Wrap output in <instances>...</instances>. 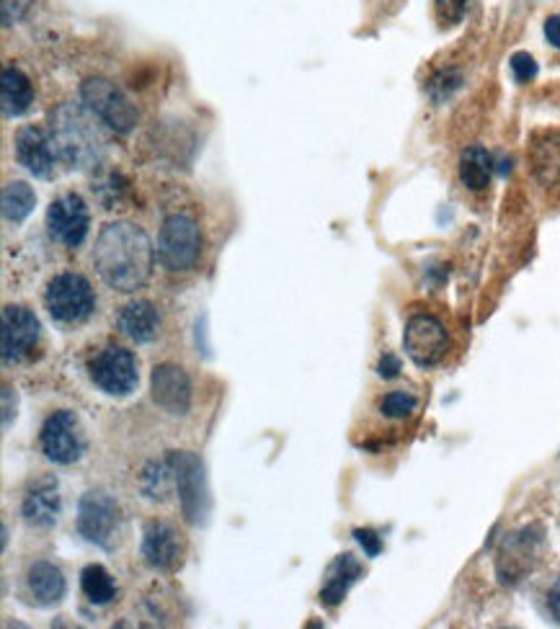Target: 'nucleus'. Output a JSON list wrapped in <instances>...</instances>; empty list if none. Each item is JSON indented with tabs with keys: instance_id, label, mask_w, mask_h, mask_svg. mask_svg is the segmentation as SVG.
<instances>
[{
	"instance_id": "obj_1",
	"label": "nucleus",
	"mask_w": 560,
	"mask_h": 629,
	"mask_svg": "<svg viewBox=\"0 0 560 629\" xmlns=\"http://www.w3.org/2000/svg\"><path fill=\"white\" fill-rule=\"evenodd\" d=\"M155 248L148 233L135 222H111L99 233L93 248V266L114 292L130 294L142 289L153 276Z\"/></svg>"
},
{
	"instance_id": "obj_2",
	"label": "nucleus",
	"mask_w": 560,
	"mask_h": 629,
	"mask_svg": "<svg viewBox=\"0 0 560 629\" xmlns=\"http://www.w3.org/2000/svg\"><path fill=\"white\" fill-rule=\"evenodd\" d=\"M50 132L57 155L68 168L88 171L101 165L109 150L104 122L83 104H60L50 114Z\"/></svg>"
},
{
	"instance_id": "obj_3",
	"label": "nucleus",
	"mask_w": 560,
	"mask_h": 629,
	"mask_svg": "<svg viewBox=\"0 0 560 629\" xmlns=\"http://www.w3.org/2000/svg\"><path fill=\"white\" fill-rule=\"evenodd\" d=\"M158 261L171 274H186L202 256V230L189 214H168L158 235Z\"/></svg>"
},
{
	"instance_id": "obj_4",
	"label": "nucleus",
	"mask_w": 560,
	"mask_h": 629,
	"mask_svg": "<svg viewBox=\"0 0 560 629\" xmlns=\"http://www.w3.org/2000/svg\"><path fill=\"white\" fill-rule=\"evenodd\" d=\"M80 101L99 117L104 127H109L117 135H130L137 124V109L132 101L124 96L122 88H117L106 78H88L80 86Z\"/></svg>"
},
{
	"instance_id": "obj_5",
	"label": "nucleus",
	"mask_w": 560,
	"mask_h": 629,
	"mask_svg": "<svg viewBox=\"0 0 560 629\" xmlns=\"http://www.w3.org/2000/svg\"><path fill=\"white\" fill-rule=\"evenodd\" d=\"M44 305H47L52 320L62 325H75L91 318L96 300H93V289L86 276L57 274L47 284Z\"/></svg>"
},
{
	"instance_id": "obj_6",
	"label": "nucleus",
	"mask_w": 560,
	"mask_h": 629,
	"mask_svg": "<svg viewBox=\"0 0 560 629\" xmlns=\"http://www.w3.org/2000/svg\"><path fill=\"white\" fill-rule=\"evenodd\" d=\"M119 506L104 490H88L78 506V534L101 550H111L117 539Z\"/></svg>"
},
{
	"instance_id": "obj_7",
	"label": "nucleus",
	"mask_w": 560,
	"mask_h": 629,
	"mask_svg": "<svg viewBox=\"0 0 560 629\" xmlns=\"http://www.w3.org/2000/svg\"><path fill=\"white\" fill-rule=\"evenodd\" d=\"M88 377L101 392L111 397H127L137 387V361L127 349L106 346L88 361Z\"/></svg>"
},
{
	"instance_id": "obj_8",
	"label": "nucleus",
	"mask_w": 560,
	"mask_h": 629,
	"mask_svg": "<svg viewBox=\"0 0 560 629\" xmlns=\"http://www.w3.org/2000/svg\"><path fill=\"white\" fill-rule=\"evenodd\" d=\"M173 472H176V490H179L181 511L189 524H202L210 513V495H207V480H204L202 459L191 452L171 454Z\"/></svg>"
},
{
	"instance_id": "obj_9",
	"label": "nucleus",
	"mask_w": 560,
	"mask_h": 629,
	"mask_svg": "<svg viewBox=\"0 0 560 629\" xmlns=\"http://www.w3.org/2000/svg\"><path fill=\"white\" fill-rule=\"evenodd\" d=\"M39 444H42L44 457L50 459V462H55V465H73V462L83 457L86 436H83V428H80L75 413L57 410L44 421Z\"/></svg>"
},
{
	"instance_id": "obj_10",
	"label": "nucleus",
	"mask_w": 560,
	"mask_h": 629,
	"mask_svg": "<svg viewBox=\"0 0 560 629\" xmlns=\"http://www.w3.org/2000/svg\"><path fill=\"white\" fill-rule=\"evenodd\" d=\"M403 349L416 367H434L450 349V336L434 315H413L403 333Z\"/></svg>"
},
{
	"instance_id": "obj_11",
	"label": "nucleus",
	"mask_w": 560,
	"mask_h": 629,
	"mask_svg": "<svg viewBox=\"0 0 560 629\" xmlns=\"http://www.w3.org/2000/svg\"><path fill=\"white\" fill-rule=\"evenodd\" d=\"M542 547L540 526H527L522 532H514L501 544L496 557V573L501 583H519L524 575L537 565V555Z\"/></svg>"
},
{
	"instance_id": "obj_12",
	"label": "nucleus",
	"mask_w": 560,
	"mask_h": 629,
	"mask_svg": "<svg viewBox=\"0 0 560 629\" xmlns=\"http://www.w3.org/2000/svg\"><path fill=\"white\" fill-rule=\"evenodd\" d=\"M13 150H16V160L34 178H52L60 160L52 132L42 124H24L13 137Z\"/></svg>"
},
{
	"instance_id": "obj_13",
	"label": "nucleus",
	"mask_w": 560,
	"mask_h": 629,
	"mask_svg": "<svg viewBox=\"0 0 560 629\" xmlns=\"http://www.w3.org/2000/svg\"><path fill=\"white\" fill-rule=\"evenodd\" d=\"M91 217L86 202L78 194H62L47 209V230L55 243L65 248H78L88 235Z\"/></svg>"
},
{
	"instance_id": "obj_14",
	"label": "nucleus",
	"mask_w": 560,
	"mask_h": 629,
	"mask_svg": "<svg viewBox=\"0 0 560 629\" xmlns=\"http://www.w3.org/2000/svg\"><path fill=\"white\" fill-rule=\"evenodd\" d=\"M0 341H3V361H6V364L26 359L31 351L37 349L39 343L37 315L21 305H8L6 310H3Z\"/></svg>"
},
{
	"instance_id": "obj_15",
	"label": "nucleus",
	"mask_w": 560,
	"mask_h": 629,
	"mask_svg": "<svg viewBox=\"0 0 560 629\" xmlns=\"http://www.w3.org/2000/svg\"><path fill=\"white\" fill-rule=\"evenodd\" d=\"M181 557H184V542L179 532L166 521H153L145 526L142 532V560L145 565L160 573L179 568Z\"/></svg>"
},
{
	"instance_id": "obj_16",
	"label": "nucleus",
	"mask_w": 560,
	"mask_h": 629,
	"mask_svg": "<svg viewBox=\"0 0 560 629\" xmlns=\"http://www.w3.org/2000/svg\"><path fill=\"white\" fill-rule=\"evenodd\" d=\"M153 400L173 416H184L191 405V382L186 372L176 364H160L150 377Z\"/></svg>"
},
{
	"instance_id": "obj_17",
	"label": "nucleus",
	"mask_w": 560,
	"mask_h": 629,
	"mask_svg": "<svg viewBox=\"0 0 560 629\" xmlns=\"http://www.w3.org/2000/svg\"><path fill=\"white\" fill-rule=\"evenodd\" d=\"M117 325H119V330H122V336H127L130 341L150 343L155 336H158L160 315H158V310H155L153 302L137 300L122 307V312H119V318H117Z\"/></svg>"
},
{
	"instance_id": "obj_18",
	"label": "nucleus",
	"mask_w": 560,
	"mask_h": 629,
	"mask_svg": "<svg viewBox=\"0 0 560 629\" xmlns=\"http://www.w3.org/2000/svg\"><path fill=\"white\" fill-rule=\"evenodd\" d=\"M359 575H362V565L357 562V557L349 555V552L339 555L331 562V568H328L326 581H323V588H320V601L331 606V609L339 606L346 599L349 588L359 581Z\"/></svg>"
},
{
	"instance_id": "obj_19",
	"label": "nucleus",
	"mask_w": 560,
	"mask_h": 629,
	"mask_svg": "<svg viewBox=\"0 0 560 629\" xmlns=\"http://www.w3.org/2000/svg\"><path fill=\"white\" fill-rule=\"evenodd\" d=\"M26 586H29V593L39 606L60 604L65 599V591H68L65 575L52 562H34L29 568V575H26Z\"/></svg>"
},
{
	"instance_id": "obj_20",
	"label": "nucleus",
	"mask_w": 560,
	"mask_h": 629,
	"mask_svg": "<svg viewBox=\"0 0 560 629\" xmlns=\"http://www.w3.org/2000/svg\"><path fill=\"white\" fill-rule=\"evenodd\" d=\"M26 524L31 526H52L60 513V490H57L55 480H39L29 495L24 498L21 506Z\"/></svg>"
},
{
	"instance_id": "obj_21",
	"label": "nucleus",
	"mask_w": 560,
	"mask_h": 629,
	"mask_svg": "<svg viewBox=\"0 0 560 629\" xmlns=\"http://www.w3.org/2000/svg\"><path fill=\"white\" fill-rule=\"evenodd\" d=\"M532 171L540 178L542 184H558L560 181V132L550 129V132H540L532 140L530 147Z\"/></svg>"
},
{
	"instance_id": "obj_22",
	"label": "nucleus",
	"mask_w": 560,
	"mask_h": 629,
	"mask_svg": "<svg viewBox=\"0 0 560 629\" xmlns=\"http://www.w3.org/2000/svg\"><path fill=\"white\" fill-rule=\"evenodd\" d=\"M31 104H34L31 80L19 68H13V65L3 70V86H0V109H3V117H21V114H26L31 109Z\"/></svg>"
},
{
	"instance_id": "obj_23",
	"label": "nucleus",
	"mask_w": 560,
	"mask_h": 629,
	"mask_svg": "<svg viewBox=\"0 0 560 629\" xmlns=\"http://www.w3.org/2000/svg\"><path fill=\"white\" fill-rule=\"evenodd\" d=\"M493 176V158L486 147L470 145L460 155V181L465 189L483 191L488 189Z\"/></svg>"
},
{
	"instance_id": "obj_24",
	"label": "nucleus",
	"mask_w": 560,
	"mask_h": 629,
	"mask_svg": "<svg viewBox=\"0 0 560 629\" xmlns=\"http://www.w3.org/2000/svg\"><path fill=\"white\" fill-rule=\"evenodd\" d=\"M0 207H3V220L11 225H21L37 207V194L26 181H11L3 186Z\"/></svg>"
},
{
	"instance_id": "obj_25",
	"label": "nucleus",
	"mask_w": 560,
	"mask_h": 629,
	"mask_svg": "<svg viewBox=\"0 0 560 629\" xmlns=\"http://www.w3.org/2000/svg\"><path fill=\"white\" fill-rule=\"evenodd\" d=\"M142 493L148 495L150 501H166L171 490L176 488V472H173L171 457L163 462H150L140 477Z\"/></svg>"
},
{
	"instance_id": "obj_26",
	"label": "nucleus",
	"mask_w": 560,
	"mask_h": 629,
	"mask_svg": "<svg viewBox=\"0 0 560 629\" xmlns=\"http://www.w3.org/2000/svg\"><path fill=\"white\" fill-rule=\"evenodd\" d=\"M80 588H83V593H86L91 604H111L114 596H117V583L109 575V570L101 568V565L83 568V573H80Z\"/></svg>"
},
{
	"instance_id": "obj_27",
	"label": "nucleus",
	"mask_w": 560,
	"mask_h": 629,
	"mask_svg": "<svg viewBox=\"0 0 560 629\" xmlns=\"http://www.w3.org/2000/svg\"><path fill=\"white\" fill-rule=\"evenodd\" d=\"M460 86H462V75L457 73V70H439V73L429 80L426 91H429V96L434 98L437 104H444L447 98L455 96V91Z\"/></svg>"
},
{
	"instance_id": "obj_28",
	"label": "nucleus",
	"mask_w": 560,
	"mask_h": 629,
	"mask_svg": "<svg viewBox=\"0 0 560 629\" xmlns=\"http://www.w3.org/2000/svg\"><path fill=\"white\" fill-rule=\"evenodd\" d=\"M416 405H419V400L411 395V392H390V395L382 397V403H380V410H382V416H388V418H395V421H400V418H408L416 410Z\"/></svg>"
},
{
	"instance_id": "obj_29",
	"label": "nucleus",
	"mask_w": 560,
	"mask_h": 629,
	"mask_svg": "<svg viewBox=\"0 0 560 629\" xmlns=\"http://www.w3.org/2000/svg\"><path fill=\"white\" fill-rule=\"evenodd\" d=\"M470 0H434V13L442 26H455L465 19Z\"/></svg>"
},
{
	"instance_id": "obj_30",
	"label": "nucleus",
	"mask_w": 560,
	"mask_h": 629,
	"mask_svg": "<svg viewBox=\"0 0 560 629\" xmlns=\"http://www.w3.org/2000/svg\"><path fill=\"white\" fill-rule=\"evenodd\" d=\"M511 65V73H514V80L517 83H530L532 78L537 75V62L530 52H514L509 60Z\"/></svg>"
},
{
	"instance_id": "obj_31",
	"label": "nucleus",
	"mask_w": 560,
	"mask_h": 629,
	"mask_svg": "<svg viewBox=\"0 0 560 629\" xmlns=\"http://www.w3.org/2000/svg\"><path fill=\"white\" fill-rule=\"evenodd\" d=\"M34 0H3V26H11L24 16Z\"/></svg>"
},
{
	"instance_id": "obj_32",
	"label": "nucleus",
	"mask_w": 560,
	"mask_h": 629,
	"mask_svg": "<svg viewBox=\"0 0 560 629\" xmlns=\"http://www.w3.org/2000/svg\"><path fill=\"white\" fill-rule=\"evenodd\" d=\"M354 537H357V542L362 544L364 552H367L370 557H377L382 552V539L377 537L372 529H357V532H354Z\"/></svg>"
},
{
	"instance_id": "obj_33",
	"label": "nucleus",
	"mask_w": 560,
	"mask_h": 629,
	"mask_svg": "<svg viewBox=\"0 0 560 629\" xmlns=\"http://www.w3.org/2000/svg\"><path fill=\"white\" fill-rule=\"evenodd\" d=\"M377 374H380L382 379H395L400 374V359L393 354H385L380 359V364H377Z\"/></svg>"
},
{
	"instance_id": "obj_34",
	"label": "nucleus",
	"mask_w": 560,
	"mask_h": 629,
	"mask_svg": "<svg viewBox=\"0 0 560 629\" xmlns=\"http://www.w3.org/2000/svg\"><path fill=\"white\" fill-rule=\"evenodd\" d=\"M548 609H550V617L560 624V578L550 586L548 591Z\"/></svg>"
},
{
	"instance_id": "obj_35",
	"label": "nucleus",
	"mask_w": 560,
	"mask_h": 629,
	"mask_svg": "<svg viewBox=\"0 0 560 629\" xmlns=\"http://www.w3.org/2000/svg\"><path fill=\"white\" fill-rule=\"evenodd\" d=\"M545 39H548L555 49H560V16H550V19L545 21Z\"/></svg>"
},
{
	"instance_id": "obj_36",
	"label": "nucleus",
	"mask_w": 560,
	"mask_h": 629,
	"mask_svg": "<svg viewBox=\"0 0 560 629\" xmlns=\"http://www.w3.org/2000/svg\"><path fill=\"white\" fill-rule=\"evenodd\" d=\"M3 428L11 426V387H3Z\"/></svg>"
}]
</instances>
